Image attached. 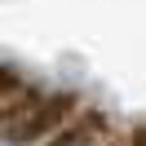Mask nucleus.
Instances as JSON below:
<instances>
[{
  "label": "nucleus",
  "mask_w": 146,
  "mask_h": 146,
  "mask_svg": "<svg viewBox=\"0 0 146 146\" xmlns=\"http://www.w3.org/2000/svg\"><path fill=\"white\" fill-rule=\"evenodd\" d=\"M18 89H22V80H18L13 71H5V66H0V102H5V98H13Z\"/></svg>",
  "instance_id": "obj_3"
},
{
  "label": "nucleus",
  "mask_w": 146,
  "mask_h": 146,
  "mask_svg": "<svg viewBox=\"0 0 146 146\" xmlns=\"http://www.w3.org/2000/svg\"><path fill=\"white\" fill-rule=\"evenodd\" d=\"M71 98H53V102H40V98H27L22 111H5L9 115V128H5V142H31V137H44L49 128L62 124Z\"/></svg>",
  "instance_id": "obj_1"
},
{
  "label": "nucleus",
  "mask_w": 146,
  "mask_h": 146,
  "mask_svg": "<svg viewBox=\"0 0 146 146\" xmlns=\"http://www.w3.org/2000/svg\"><path fill=\"white\" fill-rule=\"evenodd\" d=\"M49 146H93V124H66Z\"/></svg>",
  "instance_id": "obj_2"
}]
</instances>
